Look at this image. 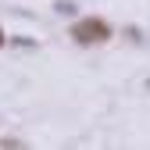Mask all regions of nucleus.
I'll list each match as a JSON object with an SVG mask.
<instances>
[{
	"mask_svg": "<svg viewBox=\"0 0 150 150\" xmlns=\"http://www.w3.org/2000/svg\"><path fill=\"white\" fill-rule=\"evenodd\" d=\"M107 25L104 22H97V18H82L79 25H75V40L79 43H97V40H107Z\"/></svg>",
	"mask_w": 150,
	"mask_h": 150,
	"instance_id": "1",
	"label": "nucleus"
}]
</instances>
